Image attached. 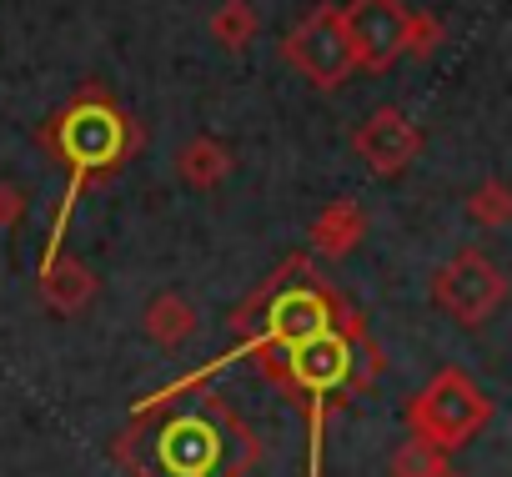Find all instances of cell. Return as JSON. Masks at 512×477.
<instances>
[{"mask_svg":"<svg viewBox=\"0 0 512 477\" xmlns=\"http://www.w3.org/2000/svg\"><path fill=\"white\" fill-rule=\"evenodd\" d=\"M36 141L51 151V161L66 166V196H61V211H56V221H51V242H46V252H41V267H46V262L66 247V226H71V211H76L81 191H86L91 181L116 176V171L131 161V151L141 146V131H136V121L121 111V101H116L101 81H86V86L36 131Z\"/></svg>","mask_w":512,"mask_h":477,"instance_id":"1","label":"cell"},{"mask_svg":"<svg viewBox=\"0 0 512 477\" xmlns=\"http://www.w3.org/2000/svg\"><path fill=\"white\" fill-rule=\"evenodd\" d=\"M407 417H412V432H417L422 442H432L437 452H452V447L472 442V437L487 427L492 402H487V392H482L472 377H462L457 367H447V372H437V377L417 392V402H412Z\"/></svg>","mask_w":512,"mask_h":477,"instance_id":"2","label":"cell"},{"mask_svg":"<svg viewBox=\"0 0 512 477\" xmlns=\"http://www.w3.org/2000/svg\"><path fill=\"white\" fill-rule=\"evenodd\" d=\"M287 61L297 76H307L317 91H337L352 81L357 61H352V41H347V26H342V6H317L307 11L292 36L282 41Z\"/></svg>","mask_w":512,"mask_h":477,"instance_id":"3","label":"cell"},{"mask_svg":"<svg viewBox=\"0 0 512 477\" xmlns=\"http://www.w3.org/2000/svg\"><path fill=\"white\" fill-rule=\"evenodd\" d=\"M502 297H507V277H502V272L492 267V257L477 252V247H462L452 262H442V267L432 272V302H437L442 312H452L462 327L487 322V317L502 307Z\"/></svg>","mask_w":512,"mask_h":477,"instance_id":"4","label":"cell"},{"mask_svg":"<svg viewBox=\"0 0 512 477\" xmlns=\"http://www.w3.org/2000/svg\"><path fill=\"white\" fill-rule=\"evenodd\" d=\"M407 16L412 11L402 0H347L342 26H347L357 71H387L407 51Z\"/></svg>","mask_w":512,"mask_h":477,"instance_id":"5","label":"cell"},{"mask_svg":"<svg viewBox=\"0 0 512 477\" xmlns=\"http://www.w3.org/2000/svg\"><path fill=\"white\" fill-rule=\"evenodd\" d=\"M352 146H357V156L367 161L372 176H402V171L417 161V151H422V131H417L397 106H377V111L352 131Z\"/></svg>","mask_w":512,"mask_h":477,"instance_id":"6","label":"cell"},{"mask_svg":"<svg viewBox=\"0 0 512 477\" xmlns=\"http://www.w3.org/2000/svg\"><path fill=\"white\" fill-rule=\"evenodd\" d=\"M166 477H211L221 467V432L206 417H171L156 437Z\"/></svg>","mask_w":512,"mask_h":477,"instance_id":"7","label":"cell"},{"mask_svg":"<svg viewBox=\"0 0 512 477\" xmlns=\"http://www.w3.org/2000/svg\"><path fill=\"white\" fill-rule=\"evenodd\" d=\"M236 156L231 146H221L216 136H191L181 151H176V176L191 186V191H216L226 176H231Z\"/></svg>","mask_w":512,"mask_h":477,"instance_id":"8","label":"cell"},{"mask_svg":"<svg viewBox=\"0 0 512 477\" xmlns=\"http://www.w3.org/2000/svg\"><path fill=\"white\" fill-rule=\"evenodd\" d=\"M91 292H96V277H91V267H81L76 257L56 252V257L41 267V297H46L61 317L81 312V307L91 302Z\"/></svg>","mask_w":512,"mask_h":477,"instance_id":"9","label":"cell"},{"mask_svg":"<svg viewBox=\"0 0 512 477\" xmlns=\"http://www.w3.org/2000/svg\"><path fill=\"white\" fill-rule=\"evenodd\" d=\"M367 236V216H362V206L357 201H332L317 221H312V247L322 252V257H347L357 242Z\"/></svg>","mask_w":512,"mask_h":477,"instance_id":"10","label":"cell"},{"mask_svg":"<svg viewBox=\"0 0 512 477\" xmlns=\"http://www.w3.org/2000/svg\"><path fill=\"white\" fill-rule=\"evenodd\" d=\"M141 322H146V337L156 347H181L196 332V307L186 297H176V292H161V297H151Z\"/></svg>","mask_w":512,"mask_h":477,"instance_id":"11","label":"cell"},{"mask_svg":"<svg viewBox=\"0 0 512 477\" xmlns=\"http://www.w3.org/2000/svg\"><path fill=\"white\" fill-rule=\"evenodd\" d=\"M262 31V16H256L251 0H221L216 16H211V41L226 46V51H246Z\"/></svg>","mask_w":512,"mask_h":477,"instance_id":"12","label":"cell"},{"mask_svg":"<svg viewBox=\"0 0 512 477\" xmlns=\"http://www.w3.org/2000/svg\"><path fill=\"white\" fill-rule=\"evenodd\" d=\"M462 211H467V221H472V226L497 231V226H507V221H512V191H507L502 181H482L477 191H467Z\"/></svg>","mask_w":512,"mask_h":477,"instance_id":"13","label":"cell"},{"mask_svg":"<svg viewBox=\"0 0 512 477\" xmlns=\"http://www.w3.org/2000/svg\"><path fill=\"white\" fill-rule=\"evenodd\" d=\"M392 477H457V472L447 467V457H442L432 442L412 437V442L392 457Z\"/></svg>","mask_w":512,"mask_h":477,"instance_id":"14","label":"cell"},{"mask_svg":"<svg viewBox=\"0 0 512 477\" xmlns=\"http://www.w3.org/2000/svg\"><path fill=\"white\" fill-rule=\"evenodd\" d=\"M442 46V21L427 16V11H412L407 16V51L402 56H432Z\"/></svg>","mask_w":512,"mask_h":477,"instance_id":"15","label":"cell"},{"mask_svg":"<svg viewBox=\"0 0 512 477\" xmlns=\"http://www.w3.org/2000/svg\"><path fill=\"white\" fill-rule=\"evenodd\" d=\"M31 211V191L16 181H0V231H16Z\"/></svg>","mask_w":512,"mask_h":477,"instance_id":"16","label":"cell"}]
</instances>
